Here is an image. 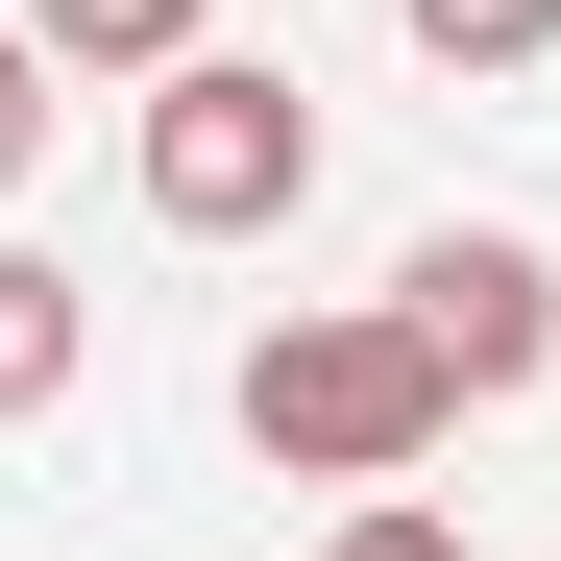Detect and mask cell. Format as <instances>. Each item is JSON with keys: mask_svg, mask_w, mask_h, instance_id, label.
Here are the masks:
<instances>
[{"mask_svg": "<svg viewBox=\"0 0 561 561\" xmlns=\"http://www.w3.org/2000/svg\"><path fill=\"white\" fill-rule=\"evenodd\" d=\"M49 99H73V73H49L25 25H0V196H25V147H49Z\"/></svg>", "mask_w": 561, "mask_h": 561, "instance_id": "cell-7", "label": "cell"}, {"mask_svg": "<svg viewBox=\"0 0 561 561\" xmlns=\"http://www.w3.org/2000/svg\"><path fill=\"white\" fill-rule=\"evenodd\" d=\"M25 49L73 73V99H147L171 49H220V0H25Z\"/></svg>", "mask_w": 561, "mask_h": 561, "instance_id": "cell-4", "label": "cell"}, {"mask_svg": "<svg viewBox=\"0 0 561 561\" xmlns=\"http://www.w3.org/2000/svg\"><path fill=\"white\" fill-rule=\"evenodd\" d=\"M73 366H99V294H73L49 244H0V415H49Z\"/></svg>", "mask_w": 561, "mask_h": 561, "instance_id": "cell-5", "label": "cell"}, {"mask_svg": "<svg viewBox=\"0 0 561 561\" xmlns=\"http://www.w3.org/2000/svg\"><path fill=\"white\" fill-rule=\"evenodd\" d=\"M244 439L294 463V489H415V463L463 439V391H439V342L391 294H342V318H268L244 342Z\"/></svg>", "mask_w": 561, "mask_h": 561, "instance_id": "cell-1", "label": "cell"}, {"mask_svg": "<svg viewBox=\"0 0 561 561\" xmlns=\"http://www.w3.org/2000/svg\"><path fill=\"white\" fill-rule=\"evenodd\" d=\"M123 171H147V220H171V244H268V220L318 196V99H294L268 49H171V73H147V123H123Z\"/></svg>", "mask_w": 561, "mask_h": 561, "instance_id": "cell-2", "label": "cell"}, {"mask_svg": "<svg viewBox=\"0 0 561 561\" xmlns=\"http://www.w3.org/2000/svg\"><path fill=\"white\" fill-rule=\"evenodd\" d=\"M391 318L439 342V391H463V415H513L537 366H561V244H513V220H439V244L391 268Z\"/></svg>", "mask_w": 561, "mask_h": 561, "instance_id": "cell-3", "label": "cell"}, {"mask_svg": "<svg viewBox=\"0 0 561 561\" xmlns=\"http://www.w3.org/2000/svg\"><path fill=\"white\" fill-rule=\"evenodd\" d=\"M342 561H463V537H439L415 489H342Z\"/></svg>", "mask_w": 561, "mask_h": 561, "instance_id": "cell-8", "label": "cell"}, {"mask_svg": "<svg viewBox=\"0 0 561 561\" xmlns=\"http://www.w3.org/2000/svg\"><path fill=\"white\" fill-rule=\"evenodd\" d=\"M391 25H415L439 73H537V49H561V0H391Z\"/></svg>", "mask_w": 561, "mask_h": 561, "instance_id": "cell-6", "label": "cell"}]
</instances>
